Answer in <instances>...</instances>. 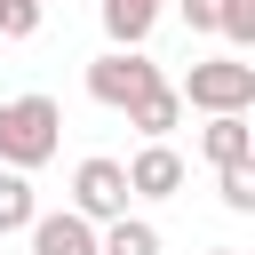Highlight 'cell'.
<instances>
[{"label": "cell", "instance_id": "obj_13", "mask_svg": "<svg viewBox=\"0 0 255 255\" xmlns=\"http://www.w3.org/2000/svg\"><path fill=\"white\" fill-rule=\"evenodd\" d=\"M215 175H223V183H215L223 207H231V215H255V167L239 159V167H215Z\"/></svg>", "mask_w": 255, "mask_h": 255}, {"label": "cell", "instance_id": "obj_11", "mask_svg": "<svg viewBox=\"0 0 255 255\" xmlns=\"http://www.w3.org/2000/svg\"><path fill=\"white\" fill-rule=\"evenodd\" d=\"M40 215V199H32V175L24 167H0V231H24Z\"/></svg>", "mask_w": 255, "mask_h": 255}, {"label": "cell", "instance_id": "obj_14", "mask_svg": "<svg viewBox=\"0 0 255 255\" xmlns=\"http://www.w3.org/2000/svg\"><path fill=\"white\" fill-rule=\"evenodd\" d=\"M40 32V0H0V40H32Z\"/></svg>", "mask_w": 255, "mask_h": 255}, {"label": "cell", "instance_id": "obj_7", "mask_svg": "<svg viewBox=\"0 0 255 255\" xmlns=\"http://www.w3.org/2000/svg\"><path fill=\"white\" fill-rule=\"evenodd\" d=\"M199 151H207L215 167H239V159H255V128H247V112H207V128H199Z\"/></svg>", "mask_w": 255, "mask_h": 255}, {"label": "cell", "instance_id": "obj_12", "mask_svg": "<svg viewBox=\"0 0 255 255\" xmlns=\"http://www.w3.org/2000/svg\"><path fill=\"white\" fill-rule=\"evenodd\" d=\"M215 32L247 56V48H255V0H215Z\"/></svg>", "mask_w": 255, "mask_h": 255}, {"label": "cell", "instance_id": "obj_4", "mask_svg": "<svg viewBox=\"0 0 255 255\" xmlns=\"http://www.w3.org/2000/svg\"><path fill=\"white\" fill-rule=\"evenodd\" d=\"M128 199H135V191H128V167H120V159H104V151H96V159H80V167H72V207H80L88 223L128 215Z\"/></svg>", "mask_w": 255, "mask_h": 255}, {"label": "cell", "instance_id": "obj_15", "mask_svg": "<svg viewBox=\"0 0 255 255\" xmlns=\"http://www.w3.org/2000/svg\"><path fill=\"white\" fill-rule=\"evenodd\" d=\"M183 24L191 32H215V0H183Z\"/></svg>", "mask_w": 255, "mask_h": 255}, {"label": "cell", "instance_id": "obj_1", "mask_svg": "<svg viewBox=\"0 0 255 255\" xmlns=\"http://www.w3.org/2000/svg\"><path fill=\"white\" fill-rule=\"evenodd\" d=\"M56 143H64V112H56V96H8L0 104V167H48L56 159Z\"/></svg>", "mask_w": 255, "mask_h": 255}, {"label": "cell", "instance_id": "obj_6", "mask_svg": "<svg viewBox=\"0 0 255 255\" xmlns=\"http://www.w3.org/2000/svg\"><path fill=\"white\" fill-rule=\"evenodd\" d=\"M32 255H96V223L80 207H56V215H32Z\"/></svg>", "mask_w": 255, "mask_h": 255}, {"label": "cell", "instance_id": "obj_8", "mask_svg": "<svg viewBox=\"0 0 255 255\" xmlns=\"http://www.w3.org/2000/svg\"><path fill=\"white\" fill-rule=\"evenodd\" d=\"M175 120H183V96H175V80L159 72V80H151V88L128 104V128H135V135H167Z\"/></svg>", "mask_w": 255, "mask_h": 255}, {"label": "cell", "instance_id": "obj_10", "mask_svg": "<svg viewBox=\"0 0 255 255\" xmlns=\"http://www.w3.org/2000/svg\"><path fill=\"white\" fill-rule=\"evenodd\" d=\"M96 255H159V231L143 215H112V223H96Z\"/></svg>", "mask_w": 255, "mask_h": 255}, {"label": "cell", "instance_id": "obj_9", "mask_svg": "<svg viewBox=\"0 0 255 255\" xmlns=\"http://www.w3.org/2000/svg\"><path fill=\"white\" fill-rule=\"evenodd\" d=\"M151 24H159V0H104V32H112V48H143Z\"/></svg>", "mask_w": 255, "mask_h": 255}, {"label": "cell", "instance_id": "obj_2", "mask_svg": "<svg viewBox=\"0 0 255 255\" xmlns=\"http://www.w3.org/2000/svg\"><path fill=\"white\" fill-rule=\"evenodd\" d=\"M175 96H183L191 112H247V104H255V64H247L239 48H231V56H199Z\"/></svg>", "mask_w": 255, "mask_h": 255}, {"label": "cell", "instance_id": "obj_5", "mask_svg": "<svg viewBox=\"0 0 255 255\" xmlns=\"http://www.w3.org/2000/svg\"><path fill=\"white\" fill-rule=\"evenodd\" d=\"M120 167H128V191H135V199H175V191H183V151H175L167 135H143V151L120 159Z\"/></svg>", "mask_w": 255, "mask_h": 255}, {"label": "cell", "instance_id": "obj_3", "mask_svg": "<svg viewBox=\"0 0 255 255\" xmlns=\"http://www.w3.org/2000/svg\"><path fill=\"white\" fill-rule=\"evenodd\" d=\"M151 80H159V64H151L143 48H104V56L88 64V96H96L104 112H128Z\"/></svg>", "mask_w": 255, "mask_h": 255}, {"label": "cell", "instance_id": "obj_16", "mask_svg": "<svg viewBox=\"0 0 255 255\" xmlns=\"http://www.w3.org/2000/svg\"><path fill=\"white\" fill-rule=\"evenodd\" d=\"M207 255H239V247H207Z\"/></svg>", "mask_w": 255, "mask_h": 255}]
</instances>
